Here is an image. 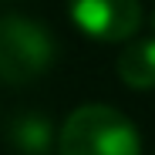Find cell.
Returning a JSON list of instances; mask_svg holds the SVG:
<instances>
[{
  "mask_svg": "<svg viewBox=\"0 0 155 155\" xmlns=\"http://www.w3.org/2000/svg\"><path fill=\"white\" fill-rule=\"evenodd\" d=\"M54 37L37 20L7 14L0 17V81L4 84H31L54 64Z\"/></svg>",
  "mask_w": 155,
  "mask_h": 155,
  "instance_id": "2",
  "label": "cell"
},
{
  "mask_svg": "<svg viewBox=\"0 0 155 155\" xmlns=\"http://www.w3.org/2000/svg\"><path fill=\"white\" fill-rule=\"evenodd\" d=\"M68 14L81 34L105 44L132 41L142 27L138 0H68Z\"/></svg>",
  "mask_w": 155,
  "mask_h": 155,
  "instance_id": "3",
  "label": "cell"
},
{
  "mask_svg": "<svg viewBox=\"0 0 155 155\" xmlns=\"http://www.w3.org/2000/svg\"><path fill=\"white\" fill-rule=\"evenodd\" d=\"M10 142L20 155H47L54 132H51V121L44 115H20L10 125Z\"/></svg>",
  "mask_w": 155,
  "mask_h": 155,
  "instance_id": "5",
  "label": "cell"
},
{
  "mask_svg": "<svg viewBox=\"0 0 155 155\" xmlns=\"http://www.w3.org/2000/svg\"><path fill=\"white\" fill-rule=\"evenodd\" d=\"M152 27H155V17H152Z\"/></svg>",
  "mask_w": 155,
  "mask_h": 155,
  "instance_id": "6",
  "label": "cell"
},
{
  "mask_svg": "<svg viewBox=\"0 0 155 155\" xmlns=\"http://www.w3.org/2000/svg\"><path fill=\"white\" fill-rule=\"evenodd\" d=\"M58 155H142V138L118 108L84 105L64 118Z\"/></svg>",
  "mask_w": 155,
  "mask_h": 155,
  "instance_id": "1",
  "label": "cell"
},
{
  "mask_svg": "<svg viewBox=\"0 0 155 155\" xmlns=\"http://www.w3.org/2000/svg\"><path fill=\"white\" fill-rule=\"evenodd\" d=\"M118 78L135 91L155 88V37L132 41L121 51L118 54Z\"/></svg>",
  "mask_w": 155,
  "mask_h": 155,
  "instance_id": "4",
  "label": "cell"
}]
</instances>
